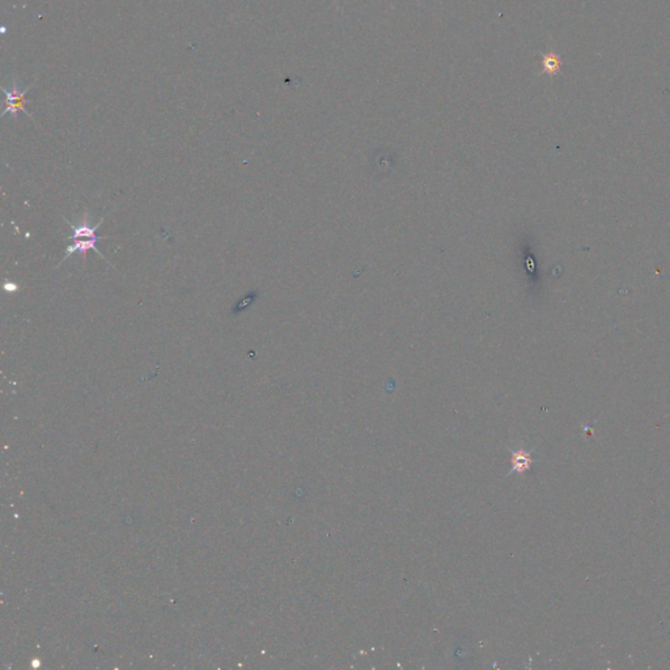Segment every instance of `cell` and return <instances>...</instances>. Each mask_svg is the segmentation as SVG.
Wrapping results in <instances>:
<instances>
[{
  "instance_id": "obj_4",
  "label": "cell",
  "mask_w": 670,
  "mask_h": 670,
  "mask_svg": "<svg viewBox=\"0 0 670 670\" xmlns=\"http://www.w3.org/2000/svg\"><path fill=\"white\" fill-rule=\"evenodd\" d=\"M530 456L523 451H518L512 456V465L516 473H524L527 467H530Z\"/></svg>"
},
{
  "instance_id": "obj_3",
  "label": "cell",
  "mask_w": 670,
  "mask_h": 670,
  "mask_svg": "<svg viewBox=\"0 0 670 670\" xmlns=\"http://www.w3.org/2000/svg\"><path fill=\"white\" fill-rule=\"evenodd\" d=\"M562 68V58L554 52H548L542 57V73L550 76L557 75Z\"/></svg>"
},
{
  "instance_id": "obj_1",
  "label": "cell",
  "mask_w": 670,
  "mask_h": 670,
  "mask_svg": "<svg viewBox=\"0 0 670 670\" xmlns=\"http://www.w3.org/2000/svg\"><path fill=\"white\" fill-rule=\"evenodd\" d=\"M31 88V85L21 91L19 85L16 83L12 84V88H10V89L3 88V91L6 93V109H4V112H3V117L7 115V114H12V117L16 118L17 113L22 112V113L27 114L29 118H31V114L25 110V103H27L25 94H27V92H28Z\"/></svg>"
},
{
  "instance_id": "obj_5",
  "label": "cell",
  "mask_w": 670,
  "mask_h": 670,
  "mask_svg": "<svg viewBox=\"0 0 670 670\" xmlns=\"http://www.w3.org/2000/svg\"><path fill=\"white\" fill-rule=\"evenodd\" d=\"M16 289H17V287H16L15 284H6V286H4L6 291H15Z\"/></svg>"
},
{
  "instance_id": "obj_2",
  "label": "cell",
  "mask_w": 670,
  "mask_h": 670,
  "mask_svg": "<svg viewBox=\"0 0 670 670\" xmlns=\"http://www.w3.org/2000/svg\"><path fill=\"white\" fill-rule=\"evenodd\" d=\"M103 238H76V240H71L73 244H70L67 248H66V256L63 258V261L68 259L70 257H73V254H78L79 257L82 258L85 261V256L88 253V250H94L100 257L105 259L103 254L97 250L96 245L100 240H103ZM62 261V262H63ZM106 261V259H105Z\"/></svg>"
}]
</instances>
